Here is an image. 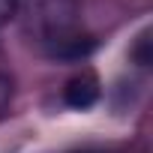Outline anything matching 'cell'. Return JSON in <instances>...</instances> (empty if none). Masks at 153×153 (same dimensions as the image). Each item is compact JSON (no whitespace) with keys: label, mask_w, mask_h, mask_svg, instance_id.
<instances>
[{"label":"cell","mask_w":153,"mask_h":153,"mask_svg":"<svg viewBox=\"0 0 153 153\" xmlns=\"http://www.w3.org/2000/svg\"><path fill=\"white\" fill-rule=\"evenodd\" d=\"M24 33L60 60H81L93 42L81 24V0H15Z\"/></svg>","instance_id":"obj_1"},{"label":"cell","mask_w":153,"mask_h":153,"mask_svg":"<svg viewBox=\"0 0 153 153\" xmlns=\"http://www.w3.org/2000/svg\"><path fill=\"white\" fill-rule=\"evenodd\" d=\"M99 93H102L99 90V78H96V72H90V69L72 75V78L66 81V87H63L66 105L69 108H78V111H87L90 105H96Z\"/></svg>","instance_id":"obj_2"},{"label":"cell","mask_w":153,"mask_h":153,"mask_svg":"<svg viewBox=\"0 0 153 153\" xmlns=\"http://www.w3.org/2000/svg\"><path fill=\"white\" fill-rule=\"evenodd\" d=\"M12 96H15V78H12V69H9V60L0 48V120H3L12 108Z\"/></svg>","instance_id":"obj_3"},{"label":"cell","mask_w":153,"mask_h":153,"mask_svg":"<svg viewBox=\"0 0 153 153\" xmlns=\"http://www.w3.org/2000/svg\"><path fill=\"white\" fill-rule=\"evenodd\" d=\"M15 18V0H0V27H6Z\"/></svg>","instance_id":"obj_4"},{"label":"cell","mask_w":153,"mask_h":153,"mask_svg":"<svg viewBox=\"0 0 153 153\" xmlns=\"http://www.w3.org/2000/svg\"><path fill=\"white\" fill-rule=\"evenodd\" d=\"M147 42H150V39H147V33H141V39H138V51H135L141 66H147V60H150V57H147Z\"/></svg>","instance_id":"obj_5"},{"label":"cell","mask_w":153,"mask_h":153,"mask_svg":"<svg viewBox=\"0 0 153 153\" xmlns=\"http://www.w3.org/2000/svg\"><path fill=\"white\" fill-rule=\"evenodd\" d=\"M81 153H93V150H81Z\"/></svg>","instance_id":"obj_6"}]
</instances>
